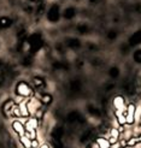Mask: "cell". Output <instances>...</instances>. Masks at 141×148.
Listing matches in <instances>:
<instances>
[{"label":"cell","mask_w":141,"mask_h":148,"mask_svg":"<svg viewBox=\"0 0 141 148\" xmlns=\"http://www.w3.org/2000/svg\"><path fill=\"white\" fill-rule=\"evenodd\" d=\"M110 134H111V137H115V138H118V136H120V130L116 129V128H112L110 131Z\"/></svg>","instance_id":"obj_11"},{"label":"cell","mask_w":141,"mask_h":148,"mask_svg":"<svg viewBox=\"0 0 141 148\" xmlns=\"http://www.w3.org/2000/svg\"><path fill=\"white\" fill-rule=\"evenodd\" d=\"M17 94L21 95V97H29L30 95V88L28 87L27 83L21 82L17 86Z\"/></svg>","instance_id":"obj_2"},{"label":"cell","mask_w":141,"mask_h":148,"mask_svg":"<svg viewBox=\"0 0 141 148\" xmlns=\"http://www.w3.org/2000/svg\"><path fill=\"white\" fill-rule=\"evenodd\" d=\"M139 124H140V125H141V117H140V122H139Z\"/></svg>","instance_id":"obj_16"},{"label":"cell","mask_w":141,"mask_h":148,"mask_svg":"<svg viewBox=\"0 0 141 148\" xmlns=\"http://www.w3.org/2000/svg\"><path fill=\"white\" fill-rule=\"evenodd\" d=\"M113 106L116 107L117 111L123 112L124 111V99L122 97H116L115 100H113Z\"/></svg>","instance_id":"obj_5"},{"label":"cell","mask_w":141,"mask_h":148,"mask_svg":"<svg viewBox=\"0 0 141 148\" xmlns=\"http://www.w3.org/2000/svg\"><path fill=\"white\" fill-rule=\"evenodd\" d=\"M116 114H117V121L120 125H124L127 124V119H125V113L120 112V111H116Z\"/></svg>","instance_id":"obj_8"},{"label":"cell","mask_w":141,"mask_h":148,"mask_svg":"<svg viewBox=\"0 0 141 148\" xmlns=\"http://www.w3.org/2000/svg\"><path fill=\"white\" fill-rule=\"evenodd\" d=\"M118 148H124V147H118Z\"/></svg>","instance_id":"obj_17"},{"label":"cell","mask_w":141,"mask_h":148,"mask_svg":"<svg viewBox=\"0 0 141 148\" xmlns=\"http://www.w3.org/2000/svg\"><path fill=\"white\" fill-rule=\"evenodd\" d=\"M25 130H27V132H33V131H35V129L38 128V119L36 118H30L28 122H27V124H25Z\"/></svg>","instance_id":"obj_4"},{"label":"cell","mask_w":141,"mask_h":148,"mask_svg":"<svg viewBox=\"0 0 141 148\" xmlns=\"http://www.w3.org/2000/svg\"><path fill=\"white\" fill-rule=\"evenodd\" d=\"M51 100H52V99H51V97H50V95H43V97H42V101L45 102V103L50 102Z\"/></svg>","instance_id":"obj_12"},{"label":"cell","mask_w":141,"mask_h":148,"mask_svg":"<svg viewBox=\"0 0 141 148\" xmlns=\"http://www.w3.org/2000/svg\"><path fill=\"white\" fill-rule=\"evenodd\" d=\"M138 142H140L139 141V137H131L130 140H128V141H127V146L133 147V146H135Z\"/></svg>","instance_id":"obj_10"},{"label":"cell","mask_w":141,"mask_h":148,"mask_svg":"<svg viewBox=\"0 0 141 148\" xmlns=\"http://www.w3.org/2000/svg\"><path fill=\"white\" fill-rule=\"evenodd\" d=\"M88 148H92V147H88Z\"/></svg>","instance_id":"obj_18"},{"label":"cell","mask_w":141,"mask_h":148,"mask_svg":"<svg viewBox=\"0 0 141 148\" xmlns=\"http://www.w3.org/2000/svg\"><path fill=\"white\" fill-rule=\"evenodd\" d=\"M135 112H136V108H135V105H130L127 107V112H125V119H127V124L131 125L134 123V117H135Z\"/></svg>","instance_id":"obj_1"},{"label":"cell","mask_w":141,"mask_h":148,"mask_svg":"<svg viewBox=\"0 0 141 148\" xmlns=\"http://www.w3.org/2000/svg\"><path fill=\"white\" fill-rule=\"evenodd\" d=\"M96 143L99 145V148H110L111 147V143L109 140L104 138V137H99L96 138Z\"/></svg>","instance_id":"obj_6"},{"label":"cell","mask_w":141,"mask_h":148,"mask_svg":"<svg viewBox=\"0 0 141 148\" xmlns=\"http://www.w3.org/2000/svg\"><path fill=\"white\" fill-rule=\"evenodd\" d=\"M139 141H140V142H141V135H140V136H139Z\"/></svg>","instance_id":"obj_15"},{"label":"cell","mask_w":141,"mask_h":148,"mask_svg":"<svg viewBox=\"0 0 141 148\" xmlns=\"http://www.w3.org/2000/svg\"><path fill=\"white\" fill-rule=\"evenodd\" d=\"M19 142L23 145L24 148H32V140L29 138L28 136H25V135L19 137Z\"/></svg>","instance_id":"obj_7"},{"label":"cell","mask_w":141,"mask_h":148,"mask_svg":"<svg viewBox=\"0 0 141 148\" xmlns=\"http://www.w3.org/2000/svg\"><path fill=\"white\" fill-rule=\"evenodd\" d=\"M38 146H39V141L38 140H32V147H34V148H38Z\"/></svg>","instance_id":"obj_13"},{"label":"cell","mask_w":141,"mask_h":148,"mask_svg":"<svg viewBox=\"0 0 141 148\" xmlns=\"http://www.w3.org/2000/svg\"><path fill=\"white\" fill-rule=\"evenodd\" d=\"M12 129L16 131L19 136H24L25 135V128L23 127V124H22L21 122H18V121H14L12 123Z\"/></svg>","instance_id":"obj_3"},{"label":"cell","mask_w":141,"mask_h":148,"mask_svg":"<svg viewBox=\"0 0 141 148\" xmlns=\"http://www.w3.org/2000/svg\"><path fill=\"white\" fill-rule=\"evenodd\" d=\"M40 148H50V147H48V145H47V143H43V145H41V146H40Z\"/></svg>","instance_id":"obj_14"},{"label":"cell","mask_w":141,"mask_h":148,"mask_svg":"<svg viewBox=\"0 0 141 148\" xmlns=\"http://www.w3.org/2000/svg\"><path fill=\"white\" fill-rule=\"evenodd\" d=\"M19 110H21V114L22 117H27L29 116V111H28V107L25 105H21L19 106Z\"/></svg>","instance_id":"obj_9"}]
</instances>
